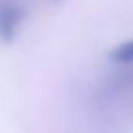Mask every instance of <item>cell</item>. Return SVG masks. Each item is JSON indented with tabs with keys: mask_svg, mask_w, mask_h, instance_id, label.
Instances as JSON below:
<instances>
[{
	"mask_svg": "<svg viewBox=\"0 0 133 133\" xmlns=\"http://www.w3.org/2000/svg\"><path fill=\"white\" fill-rule=\"evenodd\" d=\"M22 20V11L15 6H6L0 9V35L4 38H11L17 26Z\"/></svg>",
	"mask_w": 133,
	"mask_h": 133,
	"instance_id": "cell-1",
	"label": "cell"
},
{
	"mask_svg": "<svg viewBox=\"0 0 133 133\" xmlns=\"http://www.w3.org/2000/svg\"><path fill=\"white\" fill-rule=\"evenodd\" d=\"M111 60L120 62V64L133 62V40H128V42L120 44L118 48H115L111 51Z\"/></svg>",
	"mask_w": 133,
	"mask_h": 133,
	"instance_id": "cell-2",
	"label": "cell"
}]
</instances>
